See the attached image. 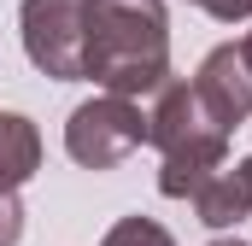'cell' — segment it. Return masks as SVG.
Listing matches in <instances>:
<instances>
[{"mask_svg": "<svg viewBox=\"0 0 252 246\" xmlns=\"http://www.w3.org/2000/svg\"><path fill=\"white\" fill-rule=\"evenodd\" d=\"M235 170H241V182H247V193H252V158H241Z\"/></svg>", "mask_w": 252, "mask_h": 246, "instance_id": "obj_11", "label": "cell"}, {"mask_svg": "<svg viewBox=\"0 0 252 246\" xmlns=\"http://www.w3.org/2000/svg\"><path fill=\"white\" fill-rule=\"evenodd\" d=\"M18 241H24V205H18V193H0V246Z\"/></svg>", "mask_w": 252, "mask_h": 246, "instance_id": "obj_9", "label": "cell"}, {"mask_svg": "<svg viewBox=\"0 0 252 246\" xmlns=\"http://www.w3.org/2000/svg\"><path fill=\"white\" fill-rule=\"evenodd\" d=\"M193 88H199V100L217 112V118L229 123H247L252 118V64L241 53V41H223V47H211L199 70H193Z\"/></svg>", "mask_w": 252, "mask_h": 246, "instance_id": "obj_5", "label": "cell"}, {"mask_svg": "<svg viewBox=\"0 0 252 246\" xmlns=\"http://www.w3.org/2000/svg\"><path fill=\"white\" fill-rule=\"evenodd\" d=\"M41 170V129L24 112H0V193H18Z\"/></svg>", "mask_w": 252, "mask_h": 246, "instance_id": "obj_6", "label": "cell"}, {"mask_svg": "<svg viewBox=\"0 0 252 246\" xmlns=\"http://www.w3.org/2000/svg\"><path fill=\"white\" fill-rule=\"evenodd\" d=\"M211 246H247V241H241V235H217Z\"/></svg>", "mask_w": 252, "mask_h": 246, "instance_id": "obj_12", "label": "cell"}, {"mask_svg": "<svg viewBox=\"0 0 252 246\" xmlns=\"http://www.w3.org/2000/svg\"><path fill=\"white\" fill-rule=\"evenodd\" d=\"M100 246H176V235L164 229V223H153V217H118L112 229H106V241Z\"/></svg>", "mask_w": 252, "mask_h": 246, "instance_id": "obj_8", "label": "cell"}, {"mask_svg": "<svg viewBox=\"0 0 252 246\" xmlns=\"http://www.w3.org/2000/svg\"><path fill=\"white\" fill-rule=\"evenodd\" d=\"M141 141H147V112L118 94H94L64 118V153L82 170H118L129 153H141Z\"/></svg>", "mask_w": 252, "mask_h": 246, "instance_id": "obj_3", "label": "cell"}, {"mask_svg": "<svg viewBox=\"0 0 252 246\" xmlns=\"http://www.w3.org/2000/svg\"><path fill=\"white\" fill-rule=\"evenodd\" d=\"M82 76L100 94L153 100L170 82V18L164 0H88Z\"/></svg>", "mask_w": 252, "mask_h": 246, "instance_id": "obj_1", "label": "cell"}, {"mask_svg": "<svg viewBox=\"0 0 252 246\" xmlns=\"http://www.w3.org/2000/svg\"><path fill=\"white\" fill-rule=\"evenodd\" d=\"M147 147H158V193L164 199H193L199 187L223 170L229 153V123L217 118L188 76H170L153 106H147Z\"/></svg>", "mask_w": 252, "mask_h": 246, "instance_id": "obj_2", "label": "cell"}, {"mask_svg": "<svg viewBox=\"0 0 252 246\" xmlns=\"http://www.w3.org/2000/svg\"><path fill=\"white\" fill-rule=\"evenodd\" d=\"M199 12H211L217 24H241L252 18V0H199Z\"/></svg>", "mask_w": 252, "mask_h": 246, "instance_id": "obj_10", "label": "cell"}, {"mask_svg": "<svg viewBox=\"0 0 252 246\" xmlns=\"http://www.w3.org/2000/svg\"><path fill=\"white\" fill-rule=\"evenodd\" d=\"M188 6H199V0H188Z\"/></svg>", "mask_w": 252, "mask_h": 246, "instance_id": "obj_14", "label": "cell"}, {"mask_svg": "<svg viewBox=\"0 0 252 246\" xmlns=\"http://www.w3.org/2000/svg\"><path fill=\"white\" fill-rule=\"evenodd\" d=\"M241 53H247V64H252V30H247V41H241Z\"/></svg>", "mask_w": 252, "mask_h": 246, "instance_id": "obj_13", "label": "cell"}, {"mask_svg": "<svg viewBox=\"0 0 252 246\" xmlns=\"http://www.w3.org/2000/svg\"><path fill=\"white\" fill-rule=\"evenodd\" d=\"M193 211H199L205 229H235V223H247L252 217V193H247V182H241V170L223 164L211 182L193 193Z\"/></svg>", "mask_w": 252, "mask_h": 246, "instance_id": "obj_7", "label": "cell"}, {"mask_svg": "<svg viewBox=\"0 0 252 246\" xmlns=\"http://www.w3.org/2000/svg\"><path fill=\"white\" fill-rule=\"evenodd\" d=\"M24 53L53 82H82V41H88V0H24L18 6Z\"/></svg>", "mask_w": 252, "mask_h": 246, "instance_id": "obj_4", "label": "cell"}]
</instances>
